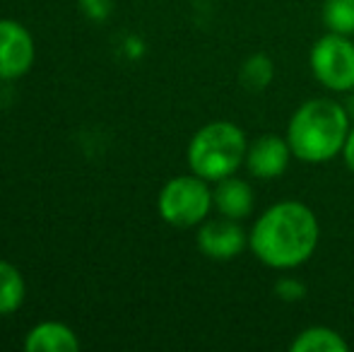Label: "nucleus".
<instances>
[{"label":"nucleus","mask_w":354,"mask_h":352,"mask_svg":"<svg viewBox=\"0 0 354 352\" xmlns=\"http://www.w3.org/2000/svg\"><path fill=\"white\" fill-rule=\"evenodd\" d=\"M321 241L318 217L306 203L280 201L263 210L248 232V249L272 270H294L311 261Z\"/></svg>","instance_id":"f257e3e1"},{"label":"nucleus","mask_w":354,"mask_h":352,"mask_svg":"<svg viewBox=\"0 0 354 352\" xmlns=\"http://www.w3.org/2000/svg\"><path fill=\"white\" fill-rule=\"evenodd\" d=\"M350 128V113L340 102L330 97H313L297 106L284 138L292 147L294 160L304 165H326L333 157L342 155Z\"/></svg>","instance_id":"f03ea898"},{"label":"nucleus","mask_w":354,"mask_h":352,"mask_svg":"<svg viewBox=\"0 0 354 352\" xmlns=\"http://www.w3.org/2000/svg\"><path fill=\"white\" fill-rule=\"evenodd\" d=\"M246 133L232 121H212L188 142V167L205 181L236 174L246 162Z\"/></svg>","instance_id":"7ed1b4c3"},{"label":"nucleus","mask_w":354,"mask_h":352,"mask_svg":"<svg viewBox=\"0 0 354 352\" xmlns=\"http://www.w3.org/2000/svg\"><path fill=\"white\" fill-rule=\"evenodd\" d=\"M157 207L162 220L169 225L181 227V230L201 227L214 207L210 181L193 174V172L186 176H174L159 191Z\"/></svg>","instance_id":"20e7f679"},{"label":"nucleus","mask_w":354,"mask_h":352,"mask_svg":"<svg viewBox=\"0 0 354 352\" xmlns=\"http://www.w3.org/2000/svg\"><path fill=\"white\" fill-rule=\"evenodd\" d=\"M311 73L330 92H354V37L326 32L311 48Z\"/></svg>","instance_id":"39448f33"},{"label":"nucleus","mask_w":354,"mask_h":352,"mask_svg":"<svg viewBox=\"0 0 354 352\" xmlns=\"http://www.w3.org/2000/svg\"><path fill=\"white\" fill-rule=\"evenodd\" d=\"M292 160L294 152L289 147L287 138L277 136V133H263L253 142H248L243 167L253 178L272 181V178H280L289 169Z\"/></svg>","instance_id":"423d86ee"},{"label":"nucleus","mask_w":354,"mask_h":352,"mask_svg":"<svg viewBox=\"0 0 354 352\" xmlns=\"http://www.w3.org/2000/svg\"><path fill=\"white\" fill-rule=\"evenodd\" d=\"M198 249L212 261H232L248 249V232L232 217L205 220L198 230Z\"/></svg>","instance_id":"0eeeda50"},{"label":"nucleus","mask_w":354,"mask_h":352,"mask_svg":"<svg viewBox=\"0 0 354 352\" xmlns=\"http://www.w3.org/2000/svg\"><path fill=\"white\" fill-rule=\"evenodd\" d=\"M34 63V39L15 19H0V80L24 75Z\"/></svg>","instance_id":"6e6552de"},{"label":"nucleus","mask_w":354,"mask_h":352,"mask_svg":"<svg viewBox=\"0 0 354 352\" xmlns=\"http://www.w3.org/2000/svg\"><path fill=\"white\" fill-rule=\"evenodd\" d=\"M212 203L219 215L232 217V220H246L251 217L256 207V193L246 178H239L236 174L214 181L212 188Z\"/></svg>","instance_id":"1a4fd4ad"},{"label":"nucleus","mask_w":354,"mask_h":352,"mask_svg":"<svg viewBox=\"0 0 354 352\" xmlns=\"http://www.w3.org/2000/svg\"><path fill=\"white\" fill-rule=\"evenodd\" d=\"M27 352H77L80 340L75 331L58 321H44L34 326L24 338Z\"/></svg>","instance_id":"9d476101"},{"label":"nucleus","mask_w":354,"mask_h":352,"mask_svg":"<svg viewBox=\"0 0 354 352\" xmlns=\"http://www.w3.org/2000/svg\"><path fill=\"white\" fill-rule=\"evenodd\" d=\"M347 340L330 326H308L289 343L292 352H347Z\"/></svg>","instance_id":"9b49d317"},{"label":"nucleus","mask_w":354,"mask_h":352,"mask_svg":"<svg viewBox=\"0 0 354 352\" xmlns=\"http://www.w3.org/2000/svg\"><path fill=\"white\" fill-rule=\"evenodd\" d=\"M272 77H275V63L268 53H251L239 71L241 85L251 92H263L272 82Z\"/></svg>","instance_id":"f8f14e48"},{"label":"nucleus","mask_w":354,"mask_h":352,"mask_svg":"<svg viewBox=\"0 0 354 352\" xmlns=\"http://www.w3.org/2000/svg\"><path fill=\"white\" fill-rule=\"evenodd\" d=\"M24 302V280L8 261H0V314H12Z\"/></svg>","instance_id":"ddd939ff"},{"label":"nucleus","mask_w":354,"mask_h":352,"mask_svg":"<svg viewBox=\"0 0 354 352\" xmlns=\"http://www.w3.org/2000/svg\"><path fill=\"white\" fill-rule=\"evenodd\" d=\"M321 17L328 32L354 37V0H326Z\"/></svg>","instance_id":"4468645a"},{"label":"nucleus","mask_w":354,"mask_h":352,"mask_svg":"<svg viewBox=\"0 0 354 352\" xmlns=\"http://www.w3.org/2000/svg\"><path fill=\"white\" fill-rule=\"evenodd\" d=\"M272 292H275L277 299L287 302V304H297V302H301L306 297V285L294 275H282L277 277Z\"/></svg>","instance_id":"2eb2a0df"},{"label":"nucleus","mask_w":354,"mask_h":352,"mask_svg":"<svg viewBox=\"0 0 354 352\" xmlns=\"http://www.w3.org/2000/svg\"><path fill=\"white\" fill-rule=\"evenodd\" d=\"M80 8L94 22H104L111 15V0H80Z\"/></svg>","instance_id":"dca6fc26"},{"label":"nucleus","mask_w":354,"mask_h":352,"mask_svg":"<svg viewBox=\"0 0 354 352\" xmlns=\"http://www.w3.org/2000/svg\"><path fill=\"white\" fill-rule=\"evenodd\" d=\"M342 162H345V167L354 174V126L350 128V136H347L345 147H342Z\"/></svg>","instance_id":"f3484780"}]
</instances>
